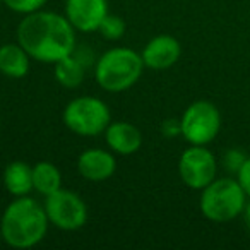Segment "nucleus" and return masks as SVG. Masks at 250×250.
<instances>
[{
	"mask_svg": "<svg viewBox=\"0 0 250 250\" xmlns=\"http://www.w3.org/2000/svg\"><path fill=\"white\" fill-rule=\"evenodd\" d=\"M18 43L31 59L55 63L76 52V31L65 16L38 11L19 22Z\"/></svg>",
	"mask_w": 250,
	"mask_h": 250,
	"instance_id": "obj_1",
	"label": "nucleus"
},
{
	"mask_svg": "<svg viewBox=\"0 0 250 250\" xmlns=\"http://www.w3.org/2000/svg\"><path fill=\"white\" fill-rule=\"evenodd\" d=\"M48 223L45 208L38 201L28 195L16 197L0 219L2 238L14 249H31L45 238Z\"/></svg>",
	"mask_w": 250,
	"mask_h": 250,
	"instance_id": "obj_2",
	"label": "nucleus"
},
{
	"mask_svg": "<svg viewBox=\"0 0 250 250\" xmlns=\"http://www.w3.org/2000/svg\"><path fill=\"white\" fill-rule=\"evenodd\" d=\"M143 57L130 48H111L98 59L94 76L104 91L122 93L139 81L144 70Z\"/></svg>",
	"mask_w": 250,
	"mask_h": 250,
	"instance_id": "obj_3",
	"label": "nucleus"
},
{
	"mask_svg": "<svg viewBox=\"0 0 250 250\" xmlns=\"http://www.w3.org/2000/svg\"><path fill=\"white\" fill-rule=\"evenodd\" d=\"M201 211L214 223H226L235 219L245 208V192L238 182L231 178L212 180L202 188Z\"/></svg>",
	"mask_w": 250,
	"mask_h": 250,
	"instance_id": "obj_4",
	"label": "nucleus"
},
{
	"mask_svg": "<svg viewBox=\"0 0 250 250\" xmlns=\"http://www.w3.org/2000/svg\"><path fill=\"white\" fill-rule=\"evenodd\" d=\"M63 124L77 136H98L104 132L110 124V108L100 98L79 96L65 106Z\"/></svg>",
	"mask_w": 250,
	"mask_h": 250,
	"instance_id": "obj_5",
	"label": "nucleus"
},
{
	"mask_svg": "<svg viewBox=\"0 0 250 250\" xmlns=\"http://www.w3.org/2000/svg\"><path fill=\"white\" fill-rule=\"evenodd\" d=\"M221 115L212 103L204 100L194 101L184 111L180 120V134L192 146H206L218 136Z\"/></svg>",
	"mask_w": 250,
	"mask_h": 250,
	"instance_id": "obj_6",
	"label": "nucleus"
},
{
	"mask_svg": "<svg viewBox=\"0 0 250 250\" xmlns=\"http://www.w3.org/2000/svg\"><path fill=\"white\" fill-rule=\"evenodd\" d=\"M43 208L48 216V221L60 229L74 231L86 225L87 208L83 199L72 190L59 188L53 194L46 195Z\"/></svg>",
	"mask_w": 250,
	"mask_h": 250,
	"instance_id": "obj_7",
	"label": "nucleus"
},
{
	"mask_svg": "<svg viewBox=\"0 0 250 250\" xmlns=\"http://www.w3.org/2000/svg\"><path fill=\"white\" fill-rule=\"evenodd\" d=\"M178 173L187 187L202 190L216 177V160L204 146H192L178 160Z\"/></svg>",
	"mask_w": 250,
	"mask_h": 250,
	"instance_id": "obj_8",
	"label": "nucleus"
},
{
	"mask_svg": "<svg viewBox=\"0 0 250 250\" xmlns=\"http://www.w3.org/2000/svg\"><path fill=\"white\" fill-rule=\"evenodd\" d=\"M106 14L108 0H65V18L77 31H98Z\"/></svg>",
	"mask_w": 250,
	"mask_h": 250,
	"instance_id": "obj_9",
	"label": "nucleus"
},
{
	"mask_svg": "<svg viewBox=\"0 0 250 250\" xmlns=\"http://www.w3.org/2000/svg\"><path fill=\"white\" fill-rule=\"evenodd\" d=\"M180 53L182 46L177 38L170 35H160L151 42H147L141 57H143V62L146 67L153 70H163L175 65L177 60L180 59Z\"/></svg>",
	"mask_w": 250,
	"mask_h": 250,
	"instance_id": "obj_10",
	"label": "nucleus"
},
{
	"mask_svg": "<svg viewBox=\"0 0 250 250\" xmlns=\"http://www.w3.org/2000/svg\"><path fill=\"white\" fill-rule=\"evenodd\" d=\"M117 170V161L110 151L93 147L81 153L77 160V171L81 177L89 182H103L108 180Z\"/></svg>",
	"mask_w": 250,
	"mask_h": 250,
	"instance_id": "obj_11",
	"label": "nucleus"
},
{
	"mask_svg": "<svg viewBox=\"0 0 250 250\" xmlns=\"http://www.w3.org/2000/svg\"><path fill=\"white\" fill-rule=\"evenodd\" d=\"M104 137H106L108 147L122 156L134 154L143 144V136H141L139 129L129 122L108 124L106 130H104Z\"/></svg>",
	"mask_w": 250,
	"mask_h": 250,
	"instance_id": "obj_12",
	"label": "nucleus"
},
{
	"mask_svg": "<svg viewBox=\"0 0 250 250\" xmlns=\"http://www.w3.org/2000/svg\"><path fill=\"white\" fill-rule=\"evenodd\" d=\"M29 60L31 57L19 43H5L0 46V72L11 79H21L28 74Z\"/></svg>",
	"mask_w": 250,
	"mask_h": 250,
	"instance_id": "obj_13",
	"label": "nucleus"
},
{
	"mask_svg": "<svg viewBox=\"0 0 250 250\" xmlns=\"http://www.w3.org/2000/svg\"><path fill=\"white\" fill-rule=\"evenodd\" d=\"M4 185L14 197L28 195L33 188V167L24 161H12L4 170Z\"/></svg>",
	"mask_w": 250,
	"mask_h": 250,
	"instance_id": "obj_14",
	"label": "nucleus"
},
{
	"mask_svg": "<svg viewBox=\"0 0 250 250\" xmlns=\"http://www.w3.org/2000/svg\"><path fill=\"white\" fill-rule=\"evenodd\" d=\"M33 188L42 195H50L62 188V175L50 161H40L33 167Z\"/></svg>",
	"mask_w": 250,
	"mask_h": 250,
	"instance_id": "obj_15",
	"label": "nucleus"
},
{
	"mask_svg": "<svg viewBox=\"0 0 250 250\" xmlns=\"http://www.w3.org/2000/svg\"><path fill=\"white\" fill-rule=\"evenodd\" d=\"M53 65H55V79L63 87L74 89V87H77L84 81V70H86V67H84L83 60L74 57V53L60 59Z\"/></svg>",
	"mask_w": 250,
	"mask_h": 250,
	"instance_id": "obj_16",
	"label": "nucleus"
},
{
	"mask_svg": "<svg viewBox=\"0 0 250 250\" xmlns=\"http://www.w3.org/2000/svg\"><path fill=\"white\" fill-rule=\"evenodd\" d=\"M98 31H100L101 36L106 40H120L125 33V22L122 21L118 16L106 14V18L101 21Z\"/></svg>",
	"mask_w": 250,
	"mask_h": 250,
	"instance_id": "obj_17",
	"label": "nucleus"
},
{
	"mask_svg": "<svg viewBox=\"0 0 250 250\" xmlns=\"http://www.w3.org/2000/svg\"><path fill=\"white\" fill-rule=\"evenodd\" d=\"M4 4L7 5L11 11L18 12V14H33L43 9L46 4V0H4Z\"/></svg>",
	"mask_w": 250,
	"mask_h": 250,
	"instance_id": "obj_18",
	"label": "nucleus"
},
{
	"mask_svg": "<svg viewBox=\"0 0 250 250\" xmlns=\"http://www.w3.org/2000/svg\"><path fill=\"white\" fill-rule=\"evenodd\" d=\"M245 154L238 149H229L228 153L223 158V163H225L226 170L233 171V173H238V170L242 168V165L245 163Z\"/></svg>",
	"mask_w": 250,
	"mask_h": 250,
	"instance_id": "obj_19",
	"label": "nucleus"
},
{
	"mask_svg": "<svg viewBox=\"0 0 250 250\" xmlns=\"http://www.w3.org/2000/svg\"><path fill=\"white\" fill-rule=\"evenodd\" d=\"M236 175H238V180L236 182L243 188L245 195H250V158H247L245 163L242 165V168H240Z\"/></svg>",
	"mask_w": 250,
	"mask_h": 250,
	"instance_id": "obj_20",
	"label": "nucleus"
},
{
	"mask_svg": "<svg viewBox=\"0 0 250 250\" xmlns=\"http://www.w3.org/2000/svg\"><path fill=\"white\" fill-rule=\"evenodd\" d=\"M243 214H245V225L250 229V202L243 208Z\"/></svg>",
	"mask_w": 250,
	"mask_h": 250,
	"instance_id": "obj_21",
	"label": "nucleus"
},
{
	"mask_svg": "<svg viewBox=\"0 0 250 250\" xmlns=\"http://www.w3.org/2000/svg\"><path fill=\"white\" fill-rule=\"evenodd\" d=\"M2 240L4 238H2V228H0V242H2Z\"/></svg>",
	"mask_w": 250,
	"mask_h": 250,
	"instance_id": "obj_22",
	"label": "nucleus"
},
{
	"mask_svg": "<svg viewBox=\"0 0 250 250\" xmlns=\"http://www.w3.org/2000/svg\"><path fill=\"white\" fill-rule=\"evenodd\" d=\"M0 4H4V0H0Z\"/></svg>",
	"mask_w": 250,
	"mask_h": 250,
	"instance_id": "obj_23",
	"label": "nucleus"
}]
</instances>
